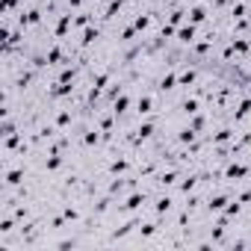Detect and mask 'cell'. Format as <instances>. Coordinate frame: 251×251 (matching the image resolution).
Segmentation results:
<instances>
[{"label": "cell", "mask_w": 251, "mask_h": 251, "mask_svg": "<svg viewBox=\"0 0 251 251\" xmlns=\"http://www.w3.org/2000/svg\"><path fill=\"white\" fill-rule=\"evenodd\" d=\"M227 204H230V195H227V192H216V195L210 192V198H207V204H204V210L216 216V213H222V210H225Z\"/></svg>", "instance_id": "3957f363"}, {"label": "cell", "mask_w": 251, "mask_h": 251, "mask_svg": "<svg viewBox=\"0 0 251 251\" xmlns=\"http://www.w3.org/2000/svg\"><path fill=\"white\" fill-rule=\"evenodd\" d=\"M195 39H198V24H192V21H189V24H183V27L177 30V42H180L183 48H192V45H195Z\"/></svg>", "instance_id": "8992f818"}, {"label": "cell", "mask_w": 251, "mask_h": 251, "mask_svg": "<svg viewBox=\"0 0 251 251\" xmlns=\"http://www.w3.org/2000/svg\"><path fill=\"white\" fill-rule=\"evenodd\" d=\"M201 183V177L198 175H183L180 177V183H177V192L180 195H189V192H195V186Z\"/></svg>", "instance_id": "ba28073f"}, {"label": "cell", "mask_w": 251, "mask_h": 251, "mask_svg": "<svg viewBox=\"0 0 251 251\" xmlns=\"http://www.w3.org/2000/svg\"><path fill=\"white\" fill-rule=\"evenodd\" d=\"M207 15H210V12H207V6H204V3H195V6L189 9V21H192V24H198V27H201V24H207Z\"/></svg>", "instance_id": "8fae6325"}, {"label": "cell", "mask_w": 251, "mask_h": 251, "mask_svg": "<svg viewBox=\"0 0 251 251\" xmlns=\"http://www.w3.org/2000/svg\"><path fill=\"white\" fill-rule=\"evenodd\" d=\"M183 15H189V12L180 9V6H175V9L169 12V24H172V27H180V24H183Z\"/></svg>", "instance_id": "2e32d148"}, {"label": "cell", "mask_w": 251, "mask_h": 251, "mask_svg": "<svg viewBox=\"0 0 251 251\" xmlns=\"http://www.w3.org/2000/svg\"><path fill=\"white\" fill-rule=\"evenodd\" d=\"M189 124H192V130H195V133H201V130L207 127V115L195 112V115H189Z\"/></svg>", "instance_id": "e0dca14e"}, {"label": "cell", "mask_w": 251, "mask_h": 251, "mask_svg": "<svg viewBox=\"0 0 251 251\" xmlns=\"http://www.w3.org/2000/svg\"><path fill=\"white\" fill-rule=\"evenodd\" d=\"M172 207H175L172 195H166V192H163V195H160V198L154 201V216H157V219H163V216H166V213H169Z\"/></svg>", "instance_id": "9c48e42d"}, {"label": "cell", "mask_w": 251, "mask_h": 251, "mask_svg": "<svg viewBox=\"0 0 251 251\" xmlns=\"http://www.w3.org/2000/svg\"><path fill=\"white\" fill-rule=\"evenodd\" d=\"M198 83V71L195 68H183L180 74H177V86L180 89H189V86H195Z\"/></svg>", "instance_id": "30bf717a"}, {"label": "cell", "mask_w": 251, "mask_h": 251, "mask_svg": "<svg viewBox=\"0 0 251 251\" xmlns=\"http://www.w3.org/2000/svg\"><path fill=\"white\" fill-rule=\"evenodd\" d=\"M148 198L151 195H145V192H133V195H127V201H124L118 210L121 213H139L142 207H148Z\"/></svg>", "instance_id": "7a4b0ae2"}, {"label": "cell", "mask_w": 251, "mask_h": 251, "mask_svg": "<svg viewBox=\"0 0 251 251\" xmlns=\"http://www.w3.org/2000/svg\"><path fill=\"white\" fill-rule=\"evenodd\" d=\"M100 36H103V30H100V27H95V24H92V27H86V30H83V39H80V50H92V48L100 42Z\"/></svg>", "instance_id": "5b68a950"}, {"label": "cell", "mask_w": 251, "mask_h": 251, "mask_svg": "<svg viewBox=\"0 0 251 251\" xmlns=\"http://www.w3.org/2000/svg\"><path fill=\"white\" fill-rule=\"evenodd\" d=\"M175 86H177V74H175V71H169V74H163V77H160L157 92H163V95H166V92H172Z\"/></svg>", "instance_id": "4fadbf2b"}, {"label": "cell", "mask_w": 251, "mask_h": 251, "mask_svg": "<svg viewBox=\"0 0 251 251\" xmlns=\"http://www.w3.org/2000/svg\"><path fill=\"white\" fill-rule=\"evenodd\" d=\"M130 169H133V160H127V157H121V160H109V163H106L109 177H124Z\"/></svg>", "instance_id": "277c9868"}, {"label": "cell", "mask_w": 251, "mask_h": 251, "mask_svg": "<svg viewBox=\"0 0 251 251\" xmlns=\"http://www.w3.org/2000/svg\"><path fill=\"white\" fill-rule=\"evenodd\" d=\"M151 21H154V15H136V18H133V27H136L139 33H145V30L151 27Z\"/></svg>", "instance_id": "ac0fdd59"}, {"label": "cell", "mask_w": 251, "mask_h": 251, "mask_svg": "<svg viewBox=\"0 0 251 251\" xmlns=\"http://www.w3.org/2000/svg\"><path fill=\"white\" fill-rule=\"evenodd\" d=\"M198 106H201V103H198V98H183V100H180V112H183L186 118H189V115H195V112H201Z\"/></svg>", "instance_id": "9a60e30c"}, {"label": "cell", "mask_w": 251, "mask_h": 251, "mask_svg": "<svg viewBox=\"0 0 251 251\" xmlns=\"http://www.w3.org/2000/svg\"><path fill=\"white\" fill-rule=\"evenodd\" d=\"M92 15H95V12H89V9H80V12L74 15V27H77V30H86V27H92V21H95Z\"/></svg>", "instance_id": "5bb4252c"}, {"label": "cell", "mask_w": 251, "mask_h": 251, "mask_svg": "<svg viewBox=\"0 0 251 251\" xmlns=\"http://www.w3.org/2000/svg\"><path fill=\"white\" fill-rule=\"evenodd\" d=\"M127 106H130V95H127V92H121V95L112 100V112H115L118 118H121L124 112H127Z\"/></svg>", "instance_id": "7c38bea8"}, {"label": "cell", "mask_w": 251, "mask_h": 251, "mask_svg": "<svg viewBox=\"0 0 251 251\" xmlns=\"http://www.w3.org/2000/svg\"><path fill=\"white\" fill-rule=\"evenodd\" d=\"M245 177H251V160L248 163H227L222 172V183H236Z\"/></svg>", "instance_id": "6da1fadb"}, {"label": "cell", "mask_w": 251, "mask_h": 251, "mask_svg": "<svg viewBox=\"0 0 251 251\" xmlns=\"http://www.w3.org/2000/svg\"><path fill=\"white\" fill-rule=\"evenodd\" d=\"M154 109H157L154 106V95H139V100H136V118H145Z\"/></svg>", "instance_id": "52a82bcc"}]
</instances>
